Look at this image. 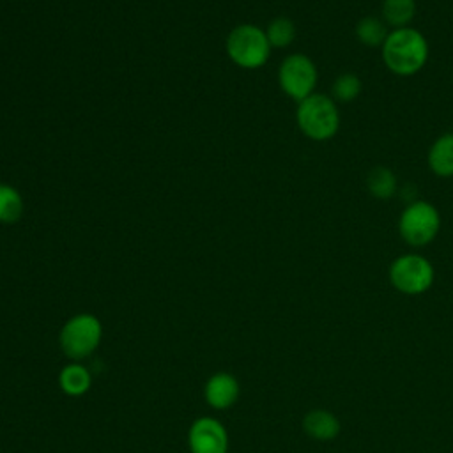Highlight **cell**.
I'll return each mask as SVG.
<instances>
[{"label":"cell","instance_id":"277c9868","mask_svg":"<svg viewBox=\"0 0 453 453\" xmlns=\"http://www.w3.org/2000/svg\"><path fill=\"white\" fill-rule=\"evenodd\" d=\"M226 53L230 60L242 69L262 67L271 55L265 30L250 23L235 27L226 37Z\"/></svg>","mask_w":453,"mask_h":453},{"label":"cell","instance_id":"9c48e42d","mask_svg":"<svg viewBox=\"0 0 453 453\" xmlns=\"http://www.w3.org/2000/svg\"><path fill=\"white\" fill-rule=\"evenodd\" d=\"M239 391H241L239 382L232 373L216 372L205 382L203 398L212 409L225 411L237 402Z\"/></svg>","mask_w":453,"mask_h":453},{"label":"cell","instance_id":"9a60e30c","mask_svg":"<svg viewBox=\"0 0 453 453\" xmlns=\"http://www.w3.org/2000/svg\"><path fill=\"white\" fill-rule=\"evenodd\" d=\"M356 37L361 44L370 46V48H377L382 46L389 30L388 25L382 21V18L377 16H363L357 23H356Z\"/></svg>","mask_w":453,"mask_h":453},{"label":"cell","instance_id":"7c38bea8","mask_svg":"<svg viewBox=\"0 0 453 453\" xmlns=\"http://www.w3.org/2000/svg\"><path fill=\"white\" fill-rule=\"evenodd\" d=\"M58 386L69 396H81L92 386V373L80 361H71L58 372Z\"/></svg>","mask_w":453,"mask_h":453},{"label":"cell","instance_id":"6da1fadb","mask_svg":"<svg viewBox=\"0 0 453 453\" xmlns=\"http://www.w3.org/2000/svg\"><path fill=\"white\" fill-rule=\"evenodd\" d=\"M380 48L386 67L396 76H412L419 73L428 60V42L425 35L412 27L393 28Z\"/></svg>","mask_w":453,"mask_h":453},{"label":"cell","instance_id":"52a82bcc","mask_svg":"<svg viewBox=\"0 0 453 453\" xmlns=\"http://www.w3.org/2000/svg\"><path fill=\"white\" fill-rule=\"evenodd\" d=\"M317 80L319 73L313 60L303 53H292L280 64L278 83L281 90L297 103L315 92Z\"/></svg>","mask_w":453,"mask_h":453},{"label":"cell","instance_id":"30bf717a","mask_svg":"<svg viewBox=\"0 0 453 453\" xmlns=\"http://www.w3.org/2000/svg\"><path fill=\"white\" fill-rule=\"evenodd\" d=\"M303 430L315 441H333L340 430V419L326 409H313L303 418Z\"/></svg>","mask_w":453,"mask_h":453},{"label":"cell","instance_id":"4fadbf2b","mask_svg":"<svg viewBox=\"0 0 453 453\" xmlns=\"http://www.w3.org/2000/svg\"><path fill=\"white\" fill-rule=\"evenodd\" d=\"M416 14V0H382L380 16L391 28L411 27Z\"/></svg>","mask_w":453,"mask_h":453},{"label":"cell","instance_id":"3957f363","mask_svg":"<svg viewBox=\"0 0 453 453\" xmlns=\"http://www.w3.org/2000/svg\"><path fill=\"white\" fill-rule=\"evenodd\" d=\"M103 324L92 313H76L65 320L58 334V345L65 357L81 361L88 357L101 343Z\"/></svg>","mask_w":453,"mask_h":453},{"label":"cell","instance_id":"8fae6325","mask_svg":"<svg viewBox=\"0 0 453 453\" xmlns=\"http://www.w3.org/2000/svg\"><path fill=\"white\" fill-rule=\"evenodd\" d=\"M426 163L434 175L442 179L453 177V131L442 133L434 140L426 154Z\"/></svg>","mask_w":453,"mask_h":453},{"label":"cell","instance_id":"5b68a950","mask_svg":"<svg viewBox=\"0 0 453 453\" xmlns=\"http://www.w3.org/2000/svg\"><path fill=\"white\" fill-rule=\"evenodd\" d=\"M441 230V214L434 203L414 200L405 205L398 218L400 237L414 248L430 244Z\"/></svg>","mask_w":453,"mask_h":453},{"label":"cell","instance_id":"7a4b0ae2","mask_svg":"<svg viewBox=\"0 0 453 453\" xmlns=\"http://www.w3.org/2000/svg\"><path fill=\"white\" fill-rule=\"evenodd\" d=\"M296 120L306 138L313 142H326L340 129V110L333 97L313 92L297 103Z\"/></svg>","mask_w":453,"mask_h":453},{"label":"cell","instance_id":"5bb4252c","mask_svg":"<svg viewBox=\"0 0 453 453\" xmlns=\"http://www.w3.org/2000/svg\"><path fill=\"white\" fill-rule=\"evenodd\" d=\"M398 182L393 170L388 166L377 165L366 173V189L372 196L379 200H388L396 193Z\"/></svg>","mask_w":453,"mask_h":453},{"label":"cell","instance_id":"e0dca14e","mask_svg":"<svg viewBox=\"0 0 453 453\" xmlns=\"http://www.w3.org/2000/svg\"><path fill=\"white\" fill-rule=\"evenodd\" d=\"M265 35H267L271 48H287L296 39V25L290 18L278 16V18L271 19V23L267 25Z\"/></svg>","mask_w":453,"mask_h":453},{"label":"cell","instance_id":"8992f818","mask_svg":"<svg viewBox=\"0 0 453 453\" xmlns=\"http://www.w3.org/2000/svg\"><path fill=\"white\" fill-rule=\"evenodd\" d=\"M388 276L398 292L405 296H418L432 287L435 273L426 257L418 253H405L391 262Z\"/></svg>","mask_w":453,"mask_h":453},{"label":"cell","instance_id":"ac0fdd59","mask_svg":"<svg viewBox=\"0 0 453 453\" xmlns=\"http://www.w3.org/2000/svg\"><path fill=\"white\" fill-rule=\"evenodd\" d=\"M363 90V83L354 73H342L334 78L331 85V97L336 103H350L359 97Z\"/></svg>","mask_w":453,"mask_h":453},{"label":"cell","instance_id":"2e32d148","mask_svg":"<svg viewBox=\"0 0 453 453\" xmlns=\"http://www.w3.org/2000/svg\"><path fill=\"white\" fill-rule=\"evenodd\" d=\"M23 214L21 193L11 184H0V223H16Z\"/></svg>","mask_w":453,"mask_h":453},{"label":"cell","instance_id":"ba28073f","mask_svg":"<svg viewBox=\"0 0 453 453\" xmlns=\"http://www.w3.org/2000/svg\"><path fill=\"white\" fill-rule=\"evenodd\" d=\"M188 446L191 453H226V428L219 419L212 416H202L195 419L188 430Z\"/></svg>","mask_w":453,"mask_h":453}]
</instances>
